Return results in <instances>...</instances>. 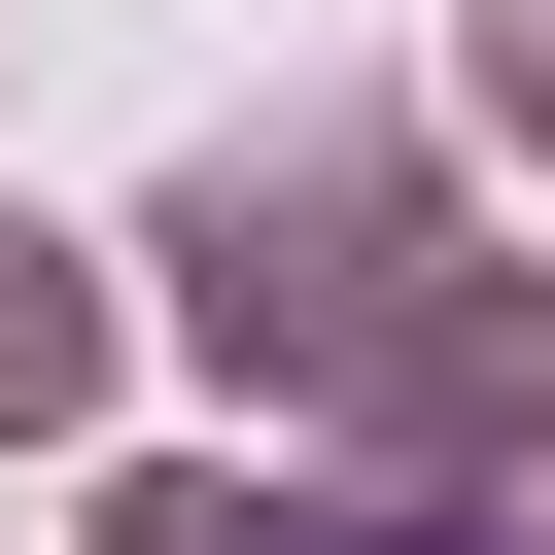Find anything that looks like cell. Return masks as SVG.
<instances>
[{"label": "cell", "mask_w": 555, "mask_h": 555, "mask_svg": "<svg viewBox=\"0 0 555 555\" xmlns=\"http://www.w3.org/2000/svg\"><path fill=\"white\" fill-rule=\"evenodd\" d=\"M416 243H451L416 104H243V139L139 208V312H173V347L278 416V382H347V347H382V278H416Z\"/></svg>", "instance_id": "cell-1"}, {"label": "cell", "mask_w": 555, "mask_h": 555, "mask_svg": "<svg viewBox=\"0 0 555 555\" xmlns=\"http://www.w3.org/2000/svg\"><path fill=\"white\" fill-rule=\"evenodd\" d=\"M312 416L382 451V520H451V486H520V451H555V278H486V243H416V278H382V347H347Z\"/></svg>", "instance_id": "cell-2"}, {"label": "cell", "mask_w": 555, "mask_h": 555, "mask_svg": "<svg viewBox=\"0 0 555 555\" xmlns=\"http://www.w3.org/2000/svg\"><path fill=\"white\" fill-rule=\"evenodd\" d=\"M104 382H139V278L0 208V451H104Z\"/></svg>", "instance_id": "cell-3"}, {"label": "cell", "mask_w": 555, "mask_h": 555, "mask_svg": "<svg viewBox=\"0 0 555 555\" xmlns=\"http://www.w3.org/2000/svg\"><path fill=\"white\" fill-rule=\"evenodd\" d=\"M104 555H312V520H278L243 451H139V486H104Z\"/></svg>", "instance_id": "cell-4"}, {"label": "cell", "mask_w": 555, "mask_h": 555, "mask_svg": "<svg viewBox=\"0 0 555 555\" xmlns=\"http://www.w3.org/2000/svg\"><path fill=\"white\" fill-rule=\"evenodd\" d=\"M451 104H486V139H555V0H451Z\"/></svg>", "instance_id": "cell-5"}, {"label": "cell", "mask_w": 555, "mask_h": 555, "mask_svg": "<svg viewBox=\"0 0 555 555\" xmlns=\"http://www.w3.org/2000/svg\"><path fill=\"white\" fill-rule=\"evenodd\" d=\"M312 555H486V520H312Z\"/></svg>", "instance_id": "cell-6"}]
</instances>
